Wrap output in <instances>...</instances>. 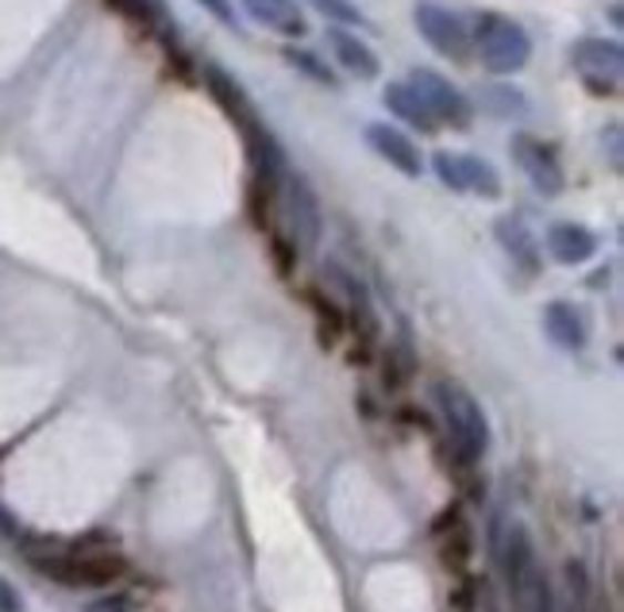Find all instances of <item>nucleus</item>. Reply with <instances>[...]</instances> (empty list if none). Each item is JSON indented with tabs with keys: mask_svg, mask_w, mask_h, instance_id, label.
Segmentation results:
<instances>
[{
	"mask_svg": "<svg viewBox=\"0 0 624 612\" xmlns=\"http://www.w3.org/2000/svg\"><path fill=\"white\" fill-rule=\"evenodd\" d=\"M328 46H331V54H336L339 66H344L351 77H359V82H375V77L382 74V62H378V54L370 51L367 39H359L355 31L331 28L328 31Z\"/></svg>",
	"mask_w": 624,
	"mask_h": 612,
	"instance_id": "nucleus-10",
	"label": "nucleus"
},
{
	"mask_svg": "<svg viewBox=\"0 0 624 612\" xmlns=\"http://www.w3.org/2000/svg\"><path fill=\"white\" fill-rule=\"evenodd\" d=\"M205 12H213L216 20L221 23H228V28H235V8H232V0H197Z\"/></svg>",
	"mask_w": 624,
	"mask_h": 612,
	"instance_id": "nucleus-19",
	"label": "nucleus"
},
{
	"mask_svg": "<svg viewBox=\"0 0 624 612\" xmlns=\"http://www.w3.org/2000/svg\"><path fill=\"white\" fill-rule=\"evenodd\" d=\"M309 8H316L324 20L339 23V28H367V15L351 0H309Z\"/></svg>",
	"mask_w": 624,
	"mask_h": 612,
	"instance_id": "nucleus-17",
	"label": "nucleus"
},
{
	"mask_svg": "<svg viewBox=\"0 0 624 612\" xmlns=\"http://www.w3.org/2000/svg\"><path fill=\"white\" fill-rule=\"evenodd\" d=\"M610 158H613V166L621 170V127L617 124L610 127Z\"/></svg>",
	"mask_w": 624,
	"mask_h": 612,
	"instance_id": "nucleus-21",
	"label": "nucleus"
},
{
	"mask_svg": "<svg viewBox=\"0 0 624 612\" xmlns=\"http://www.w3.org/2000/svg\"><path fill=\"white\" fill-rule=\"evenodd\" d=\"M412 20H417L420 35L428 39V46L440 51L443 59H467L470 54V31L451 8L432 4V0H420V4L412 8Z\"/></svg>",
	"mask_w": 624,
	"mask_h": 612,
	"instance_id": "nucleus-4",
	"label": "nucleus"
},
{
	"mask_svg": "<svg viewBox=\"0 0 624 612\" xmlns=\"http://www.w3.org/2000/svg\"><path fill=\"white\" fill-rule=\"evenodd\" d=\"M289 62H294L297 70H305V74H309V77H316V82H320V85H339V82H336V74H331V70L324 66V62H316L309 51H297V46H294V51H289Z\"/></svg>",
	"mask_w": 624,
	"mask_h": 612,
	"instance_id": "nucleus-18",
	"label": "nucleus"
},
{
	"mask_svg": "<svg viewBox=\"0 0 624 612\" xmlns=\"http://www.w3.org/2000/svg\"><path fill=\"white\" fill-rule=\"evenodd\" d=\"M513 158H516V166L524 170V177H529L544 197L563 193V185H566L563 170H559L551 147H544L540 139H532V135H513Z\"/></svg>",
	"mask_w": 624,
	"mask_h": 612,
	"instance_id": "nucleus-6",
	"label": "nucleus"
},
{
	"mask_svg": "<svg viewBox=\"0 0 624 612\" xmlns=\"http://www.w3.org/2000/svg\"><path fill=\"white\" fill-rule=\"evenodd\" d=\"M367 143H370V151H375L378 158H386V163H390L393 170H401L405 177H420V170H424V158H420L417 143H412L401 127L370 124L367 127Z\"/></svg>",
	"mask_w": 624,
	"mask_h": 612,
	"instance_id": "nucleus-8",
	"label": "nucleus"
},
{
	"mask_svg": "<svg viewBox=\"0 0 624 612\" xmlns=\"http://www.w3.org/2000/svg\"><path fill=\"white\" fill-rule=\"evenodd\" d=\"M243 12L255 23H263L266 31H278V35H286V39H297L309 31L297 0H243Z\"/></svg>",
	"mask_w": 624,
	"mask_h": 612,
	"instance_id": "nucleus-12",
	"label": "nucleus"
},
{
	"mask_svg": "<svg viewBox=\"0 0 624 612\" xmlns=\"http://www.w3.org/2000/svg\"><path fill=\"white\" fill-rule=\"evenodd\" d=\"M0 612H20V598L12 593V585L0 582Z\"/></svg>",
	"mask_w": 624,
	"mask_h": 612,
	"instance_id": "nucleus-20",
	"label": "nucleus"
},
{
	"mask_svg": "<svg viewBox=\"0 0 624 612\" xmlns=\"http://www.w3.org/2000/svg\"><path fill=\"white\" fill-rule=\"evenodd\" d=\"M498 243L505 247L509 259L521 266L524 273H536L540 270V243L532 239V231L524 228L521 220H513V216L498 220Z\"/></svg>",
	"mask_w": 624,
	"mask_h": 612,
	"instance_id": "nucleus-14",
	"label": "nucleus"
},
{
	"mask_svg": "<svg viewBox=\"0 0 624 612\" xmlns=\"http://www.w3.org/2000/svg\"><path fill=\"white\" fill-rule=\"evenodd\" d=\"M409 85L417 89V96L424 101L428 116H432L436 124L467 127L470 116H474V108H470L463 89H456L443 74H436V70H412Z\"/></svg>",
	"mask_w": 624,
	"mask_h": 612,
	"instance_id": "nucleus-3",
	"label": "nucleus"
},
{
	"mask_svg": "<svg viewBox=\"0 0 624 612\" xmlns=\"http://www.w3.org/2000/svg\"><path fill=\"white\" fill-rule=\"evenodd\" d=\"M544 332L566 351H579L582 343H586V335H590L586 332V317H582V309H574L571 301H551L548 304Z\"/></svg>",
	"mask_w": 624,
	"mask_h": 612,
	"instance_id": "nucleus-13",
	"label": "nucleus"
},
{
	"mask_svg": "<svg viewBox=\"0 0 624 612\" xmlns=\"http://www.w3.org/2000/svg\"><path fill=\"white\" fill-rule=\"evenodd\" d=\"M482 108L501 120H524L529 116V96L516 85H490L482 89Z\"/></svg>",
	"mask_w": 624,
	"mask_h": 612,
	"instance_id": "nucleus-16",
	"label": "nucleus"
},
{
	"mask_svg": "<svg viewBox=\"0 0 624 612\" xmlns=\"http://www.w3.org/2000/svg\"><path fill=\"white\" fill-rule=\"evenodd\" d=\"M382 101H386V108H390L397 120H405V124H409V127H420V132H432V127H436V120L428 116L424 101H420L417 89H412L409 82H393V85H386Z\"/></svg>",
	"mask_w": 624,
	"mask_h": 612,
	"instance_id": "nucleus-15",
	"label": "nucleus"
},
{
	"mask_svg": "<svg viewBox=\"0 0 624 612\" xmlns=\"http://www.w3.org/2000/svg\"><path fill=\"white\" fill-rule=\"evenodd\" d=\"M286 216L297 243H316V236H320V200H316L313 185L297 174L286 177Z\"/></svg>",
	"mask_w": 624,
	"mask_h": 612,
	"instance_id": "nucleus-9",
	"label": "nucleus"
},
{
	"mask_svg": "<svg viewBox=\"0 0 624 612\" xmlns=\"http://www.w3.org/2000/svg\"><path fill=\"white\" fill-rule=\"evenodd\" d=\"M432 170L448 189L456 193H474V197H501V174L493 170L485 158L474 155H451V151H440L432 158Z\"/></svg>",
	"mask_w": 624,
	"mask_h": 612,
	"instance_id": "nucleus-5",
	"label": "nucleus"
},
{
	"mask_svg": "<svg viewBox=\"0 0 624 612\" xmlns=\"http://www.w3.org/2000/svg\"><path fill=\"white\" fill-rule=\"evenodd\" d=\"M470 43L478 46L482 54V66L490 74H516V70L529 66L532 59V39L529 31L521 28L516 20L498 12H482L474 23V39Z\"/></svg>",
	"mask_w": 624,
	"mask_h": 612,
	"instance_id": "nucleus-1",
	"label": "nucleus"
},
{
	"mask_svg": "<svg viewBox=\"0 0 624 612\" xmlns=\"http://www.w3.org/2000/svg\"><path fill=\"white\" fill-rule=\"evenodd\" d=\"M574 66L590 77V82H610L617 85L624 74V51L617 39H579L571 51Z\"/></svg>",
	"mask_w": 624,
	"mask_h": 612,
	"instance_id": "nucleus-7",
	"label": "nucleus"
},
{
	"mask_svg": "<svg viewBox=\"0 0 624 612\" xmlns=\"http://www.w3.org/2000/svg\"><path fill=\"white\" fill-rule=\"evenodd\" d=\"M436 397H440L443 421H448L451 436H456V447L463 450L467 458H482L485 447H490V424H485L478 401L470 397L463 385H436Z\"/></svg>",
	"mask_w": 624,
	"mask_h": 612,
	"instance_id": "nucleus-2",
	"label": "nucleus"
},
{
	"mask_svg": "<svg viewBox=\"0 0 624 612\" xmlns=\"http://www.w3.org/2000/svg\"><path fill=\"white\" fill-rule=\"evenodd\" d=\"M548 251L563 266H582L597 255V236L582 224H551L548 228Z\"/></svg>",
	"mask_w": 624,
	"mask_h": 612,
	"instance_id": "nucleus-11",
	"label": "nucleus"
},
{
	"mask_svg": "<svg viewBox=\"0 0 624 612\" xmlns=\"http://www.w3.org/2000/svg\"><path fill=\"white\" fill-rule=\"evenodd\" d=\"M135 8H140L143 15H162V12H166V4H162V0H135Z\"/></svg>",
	"mask_w": 624,
	"mask_h": 612,
	"instance_id": "nucleus-22",
	"label": "nucleus"
}]
</instances>
